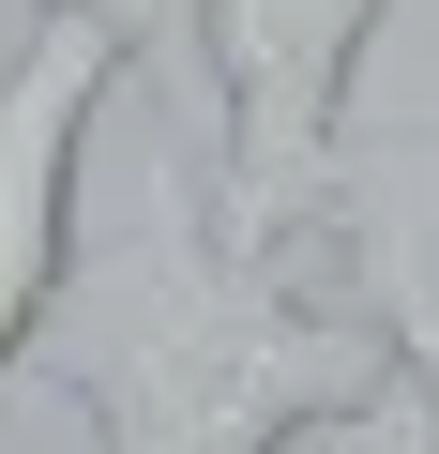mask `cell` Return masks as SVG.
I'll use <instances>...</instances> for the list:
<instances>
[{
    "mask_svg": "<svg viewBox=\"0 0 439 454\" xmlns=\"http://www.w3.org/2000/svg\"><path fill=\"white\" fill-rule=\"evenodd\" d=\"M31 364L91 409L106 454H273L288 424H318L364 379L424 364V333H394L364 303H318L303 258L212 243V197H197L182 137H152L122 243L91 273H61Z\"/></svg>",
    "mask_w": 439,
    "mask_h": 454,
    "instance_id": "obj_1",
    "label": "cell"
},
{
    "mask_svg": "<svg viewBox=\"0 0 439 454\" xmlns=\"http://www.w3.org/2000/svg\"><path fill=\"white\" fill-rule=\"evenodd\" d=\"M394 0H197L212 46V243L303 258L349 227V91Z\"/></svg>",
    "mask_w": 439,
    "mask_h": 454,
    "instance_id": "obj_2",
    "label": "cell"
},
{
    "mask_svg": "<svg viewBox=\"0 0 439 454\" xmlns=\"http://www.w3.org/2000/svg\"><path fill=\"white\" fill-rule=\"evenodd\" d=\"M122 91V46L46 16L0 61V394L31 379V333L76 273V167H91V106Z\"/></svg>",
    "mask_w": 439,
    "mask_h": 454,
    "instance_id": "obj_3",
    "label": "cell"
},
{
    "mask_svg": "<svg viewBox=\"0 0 439 454\" xmlns=\"http://www.w3.org/2000/svg\"><path fill=\"white\" fill-rule=\"evenodd\" d=\"M46 16L106 31V46H122V76H152V91H167V121H182V137H212V46H197V0H46Z\"/></svg>",
    "mask_w": 439,
    "mask_h": 454,
    "instance_id": "obj_4",
    "label": "cell"
},
{
    "mask_svg": "<svg viewBox=\"0 0 439 454\" xmlns=\"http://www.w3.org/2000/svg\"><path fill=\"white\" fill-rule=\"evenodd\" d=\"M273 454H424V364H394V379H364L349 409H318V424H288Z\"/></svg>",
    "mask_w": 439,
    "mask_h": 454,
    "instance_id": "obj_5",
    "label": "cell"
}]
</instances>
